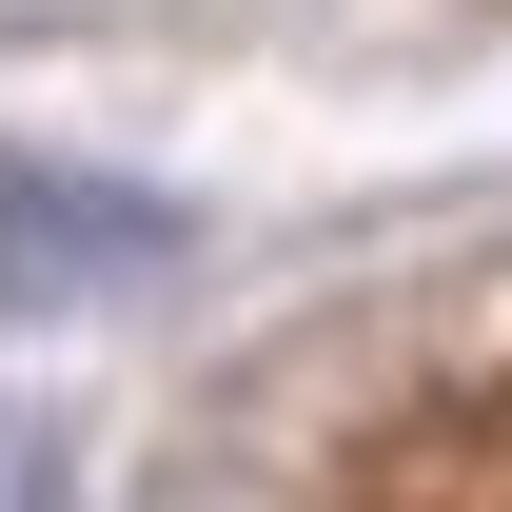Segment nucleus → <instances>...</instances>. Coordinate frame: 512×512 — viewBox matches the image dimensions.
Listing matches in <instances>:
<instances>
[{"label":"nucleus","instance_id":"f257e3e1","mask_svg":"<svg viewBox=\"0 0 512 512\" xmlns=\"http://www.w3.org/2000/svg\"><path fill=\"white\" fill-rule=\"evenodd\" d=\"M178 276V197L79 178V158H0V296L20 316H79V296H138Z\"/></svg>","mask_w":512,"mask_h":512}]
</instances>
